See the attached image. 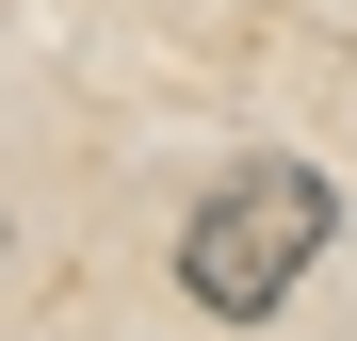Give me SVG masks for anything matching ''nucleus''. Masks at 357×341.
Instances as JSON below:
<instances>
[{"mask_svg":"<svg viewBox=\"0 0 357 341\" xmlns=\"http://www.w3.org/2000/svg\"><path fill=\"white\" fill-rule=\"evenodd\" d=\"M309 260H325V179L309 162H244V179L178 227V293H195L211 325H260Z\"/></svg>","mask_w":357,"mask_h":341,"instance_id":"nucleus-1","label":"nucleus"}]
</instances>
